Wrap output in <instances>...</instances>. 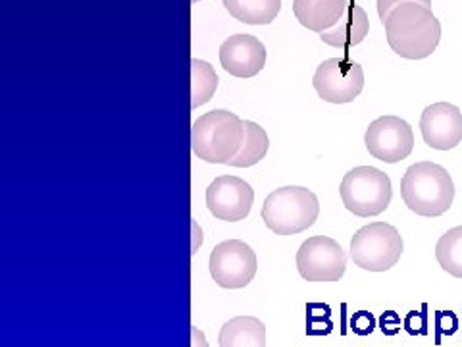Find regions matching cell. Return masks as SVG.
Masks as SVG:
<instances>
[{
	"label": "cell",
	"mask_w": 462,
	"mask_h": 347,
	"mask_svg": "<svg viewBox=\"0 0 462 347\" xmlns=\"http://www.w3.org/2000/svg\"><path fill=\"white\" fill-rule=\"evenodd\" d=\"M220 347H266V326L256 316H236L220 330Z\"/></svg>",
	"instance_id": "16"
},
{
	"label": "cell",
	"mask_w": 462,
	"mask_h": 347,
	"mask_svg": "<svg viewBox=\"0 0 462 347\" xmlns=\"http://www.w3.org/2000/svg\"><path fill=\"white\" fill-rule=\"evenodd\" d=\"M193 3H199V0H193Z\"/></svg>",
	"instance_id": "25"
},
{
	"label": "cell",
	"mask_w": 462,
	"mask_h": 347,
	"mask_svg": "<svg viewBox=\"0 0 462 347\" xmlns=\"http://www.w3.org/2000/svg\"><path fill=\"white\" fill-rule=\"evenodd\" d=\"M402 248V238L395 226L387 222H372L360 228L353 236L349 257L358 268L368 272H385L399 263Z\"/></svg>",
	"instance_id": "6"
},
{
	"label": "cell",
	"mask_w": 462,
	"mask_h": 347,
	"mask_svg": "<svg viewBox=\"0 0 462 347\" xmlns=\"http://www.w3.org/2000/svg\"><path fill=\"white\" fill-rule=\"evenodd\" d=\"M353 330L360 336H366L374 330V318L372 314H368L366 311H360L355 318H353Z\"/></svg>",
	"instance_id": "22"
},
{
	"label": "cell",
	"mask_w": 462,
	"mask_h": 347,
	"mask_svg": "<svg viewBox=\"0 0 462 347\" xmlns=\"http://www.w3.org/2000/svg\"><path fill=\"white\" fill-rule=\"evenodd\" d=\"M256 270V253L249 243L241 239L222 241L210 253V274L220 287H247L253 282Z\"/></svg>",
	"instance_id": "7"
},
{
	"label": "cell",
	"mask_w": 462,
	"mask_h": 347,
	"mask_svg": "<svg viewBox=\"0 0 462 347\" xmlns=\"http://www.w3.org/2000/svg\"><path fill=\"white\" fill-rule=\"evenodd\" d=\"M226 10L247 25H268L278 18L282 0H222Z\"/></svg>",
	"instance_id": "17"
},
{
	"label": "cell",
	"mask_w": 462,
	"mask_h": 347,
	"mask_svg": "<svg viewBox=\"0 0 462 347\" xmlns=\"http://www.w3.org/2000/svg\"><path fill=\"white\" fill-rule=\"evenodd\" d=\"M420 132L428 147L451 151L462 141V112L451 103H436L424 108Z\"/></svg>",
	"instance_id": "12"
},
{
	"label": "cell",
	"mask_w": 462,
	"mask_h": 347,
	"mask_svg": "<svg viewBox=\"0 0 462 347\" xmlns=\"http://www.w3.org/2000/svg\"><path fill=\"white\" fill-rule=\"evenodd\" d=\"M399 326H401V321H399V316H397L395 313L389 311V313H385V314L382 316V330H383V334H389V336L397 334Z\"/></svg>",
	"instance_id": "23"
},
{
	"label": "cell",
	"mask_w": 462,
	"mask_h": 347,
	"mask_svg": "<svg viewBox=\"0 0 462 347\" xmlns=\"http://www.w3.org/2000/svg\"><path fill=\"white\" fill-rule=\"evenodd\" d=\"M220 62L231 76L254 78L266 64V47L249 33L231 35L222 42Z\"/></svg>",
	"instance_id": "13"
},
{
	"label": "cell",
	"mask_w": 462,
	"mask_h": 347,
	"mask_svg": "<svg viewBox=\"0 0 462 347\" xmlns=\"http://www.w3.org/2000/svg\"><path fill=\"white\" fill-rule=\"evenodd\" d=\"M349 3L346 0H293L295 18L310 32L326 33L343 18Z\"/></svg>",
	"instance_id": "14"
},
{
	"label": "cell",
	"mask_w": 462,
	"mask_h": 347,
	"mask_svg": "<svg viewBox=\"0 0 462 347\" xmlns=\"http://www.w3.org/2000/svg\"><path fill=\"white\" fill-rule=\"evenodd\" d=\"M260 214L273 234L295 236L314 226L320 214V202L307 187L285 185L266 197Z\"/></svg>",
	"instance_id": "4"
},
{
	"label": "cell",
	"mask_w": 462,
	"mask_h": 347,
	"mask_svg": "<svg viewBox=\"0 0 462 347\" xmlns=\"http://www.w3.org/2000/svg\"><path fill=\"white\" fill-rule=\"evenodd\" d=\"M368 153L382 163L395 164L409 158L414 149V134L407 120L399 116H382L374 120L365 136Z\"/></svg>",
	"instance_id": "10"
},
{
	"label": "cell",
	"mask_w": 462,
	"mask_h": 347,
	"mask_svg": "<svg viewBox=\"0 0 462 347\" xmlns=\"http://www.w3.org/2000/svg\"><path fill=\"white\" fill-rule=\"evenodd\" d=\"M404 3H418L426 8H431V0H378V14H380L382 23L387 20V16L392 14V10L395 6L404 5Z\"/></svg>",
	"instance_id": "21"
},
{
	"label": "cell",
	"mask_w": 462,
	"mask_h": 347,
	"mask_svg": "<svg viewBox=\"0 0 462 347\" xmlns=\"http://www.w3.org/2000/svg\"><path fill=\"white\" fill-rule=\"evenodd\" d=\"M389 47L407 61H422L433 54L441 39V23L431 8L404 3L392 10L383 22Z\"/></svg>",
	"instance_id": "1"
},
{
	"label": "cell",
	"mask_w": 462,
	"mask_h": 347,
	"mask_svg": "<svg viewBox=\"0 0 462 347\" xmlns=\"http://www.w3.org/2000/svg\"><path fill=\"white\" fill-rule=\"evenodd\" d=\"M401 197L412 212L418 216L445 214L451 209L455 199V183L451 174L443 166L422 161L407 168L401 180Z\"/></svg>",
	"instance_id": "2"
},
{
	"label": "cell",
	"mask_w": 462,
	"mask_h": 347,
	"mask_svg": "<svg viewBox=\"0 0 462 347\" xmlns=\"http://www.w3.org/2000/svg\"><path fill=\"white\" fill-rule=\"evenodd\" d=\"M218 76L216 70L200 58L191 61V108H199L207 105L218 89Z\"/></svg>",
	"instance_id": "19"
},
{
	"label": "cell",
	"mask_w": 462,
	"mask_h": 347,
	"mask_svg": "<svg viewBox=\"0 0 462 347\" xmlns=\"http://www.w3.org/2000/svg\"><path fill=\"white\" fill-rule=\"evenodd\" d=\"M436 258L445 272L455 278H462V226L451 228L439 238Z\"/></svg>",
	"instance_id": "20"
},
{
	"label": "cell",
	"mask_w": 462,
	"mask_h": 347,
	"mask_svg": "<svg viewBox=\"0 0 462 347\" xmlns=\"http://www.w3.org/2000/svg\"><path fill=\"white\" fill-rule=\"evenodd\" d=\"M339 195L346 211L360 219H370L389 207L393 187L385 172L374 166H356L345 174Z\"/></svg>",
	"instance_id": "5"
},
{
	"label": "cell",
	"mask_w": 462,
	"mask_h": 347,
	"mask_svg": "<svg viewBox=\"0 0 462 347\" xmlns=\"http://www.w3.org/2000/svg\"><path fill=\"white\" fill-rule=\"evenodd\" d=\"M243 139V120L229 110L202 114L191 127L193 153L210 164H229L239 155Z\"/></svg>",
	"instance_id": "3"
},
{
	"label": "cell",
	"mask_w": 462,
	"mask_h": 347,
	"mask_svg": "<svg viewBox=\"0 0 462 347\" xmlns=\"http://www.w3.org/2000/svg\"><path fill=\"white\" fill-rule=\"evenodd\" d=\"M297 268L307 282H337L346 270V253L328 236H314L297 251Z\"/></svg>",
	"instance_id": "8"
},
{
	"label": "cell",
	"mask_w": 462,
	"mask_h": 347,
	"mask_svg": "<svg viewBox=\"0 0 462 347\" xmlns=\"http://www.w3.org/2000/svg\"><path fill=\"white\" fill-rule=\"evenodd\" d=\"M243 129H245L243 147L234 161L229 163L236 168H249V166L258 164L270 149V139H268V134L264 127H260L256 122L243 120Z\"/></svg>",
	"instance_id": "18"
},
{
	"label": "cell",
	"mask_w": 462,
	"mask_h": 347,
	"mask_svg": "<svg viewBox=\"0 0 462 347\" xmlns=\"http://www.w3.org/2000/svg\"><path fill=\"white\" fill-rule=\"evenodd\" d=\"M312 85L316 93L326 103H353L363 93L365 71L358 62L341 61V58H328V61L318 66Z\"/></svg>",
	"instance_id": "9"
},
{
	"label": "cell",
	"mask_w": 462,
	"mask_h": 347,
	"mask_svg": "<svg viewBox=\"0 0 462 347\" xmlns=\"http://www.w3.org/2000/svg\"><path fill=\"white\" fill-rule=\"evenodd\" d=\"M191 347H208L205 334L197 326H191Z\"/></svg>",
	"instance_id": "24"
},
{
	"label": "cell",
	"mask_w": 462,
	"mask_h": 347,
	"mask_svg": "<svg viewBox=\"0 0 462 347\" xmlns=\"http://www.w3.org/2000/svg\"><path fill=\"white\" fill-rule=\"evenodd\" d=\"M253 202V187L237 176L216 178L207 190V207L218 220L239 222L247 219Z\"/></svg>",
	"instance_id": "11"
},
{
	"label": "cell",
	"mask_w": 462,
	"mask_h": 347,
	"mask_svg": "<svg viewBox=\"0 0 462 347\" xmlns=\"http://www.w3.org/2000/svg\"><path fill=\"white\" fill-rule=\"evenodd\" d=\"M370 32L368 14L363 6L349 5L345 18L326 33H320V39L329 47L337 49H351L363 42Z\"/></svg>",
	"instance_id": "15"
}]
</instances>
